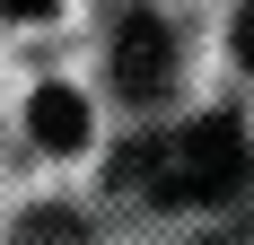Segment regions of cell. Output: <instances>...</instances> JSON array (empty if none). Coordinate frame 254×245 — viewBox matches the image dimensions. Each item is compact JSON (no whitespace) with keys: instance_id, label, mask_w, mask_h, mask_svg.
Segmentation results:
<instances>
[{"instance_id":"1","label":"cell","mask_w":254,"mask_h":245,"mask_svg":"<svg viewBox=\"0 0 254 245\" xmlns=\"http://www.w3.org/2000/svg\"><path fill=\"white\" fill-rule=\"evenodd\" d=\"M114 184L158 210H202V201H228L246 184V131L228 114L219 122H184V131H149L114 158Z\"/></svg>"},{"instance_id":"2","label":"cell","mask_w":254,"mask_h":245,"mask_svg":"<svg viewBox=\"0 0 254 245\" xmlns=\"http://www.w3.org/2000/svg\"><path fill=\"white\" fill-rule=\"evenodd\" d=\"M114 79H123V97L158 105L167 88H176V44H167V26L158 18H131L123 44H114Z\"/></svg>"},{"instance_id":"4","label":"cell","mask_w":254,"mask_h":245,"mask_svg":"<svg viewBox=\"0 0 254 245\" xmlns=\"http://www.w3.org/2000/svg\"><path fill=\"white\" fill-rule=\"evenodd\" d=\"M18 245H88V228H79L70 210H26V219H18Z\"/></svg>"},{"instance_id":"5","label":"cell","mask_w":254,"mask_h":245,"mask_svg":"<svg viewBox=\"0 0 254 245\" xmlns=\"http://www.w3.org/2000/svg\"><path fill=\"white\" fill-rule=\"evenodd\" d=\"M237 61H246V70H254V0H246V9H237Z\"/></svg>"},{"instance_id":"3","label":"cell","mask_w":254,"mask_h":245,"mask_svg":"<svg viewBox=\"0 0 254 245\" xmlns=\"http://www.w3.org/2000/svg\"><path fill=\"white\" fill-rule=\"evenodd\" d=\"M26 131H35V149L70 158V149L88 140V105H79L70 88H35V105H26Z\"/></svg>"},{"instance_id":"6","label":"cell","mask_w":254,"mask_h":245,"mask_svg":"<svg viewBox=\"0 0 254 245\" xmlns=\"http://www.w3.org/2000/svg\"><path fill=\"white\" fill-rule=\"evenodd\" d=\"M0 9H9V18H44L53 0H0Z\"/></svg>"}]
</instances>
